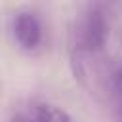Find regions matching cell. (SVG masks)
I'll use <instances>...</instances> for the list:
<instances>
[{"label": "cell", "mask_w": 122, "mask_h": 122, "mask_svg": "<svg viewBox=\"0 0 122 122\" xmlns=\"http://www.w3.org/2000/svg\"><path fill=\"white\" fill-rule=\"evenodd\" d=\"M114 90H116V95H118L120 105H122V69L114 74Z\"/></svg>", "instance_id": "obj_4"}, {"label": "cell", "mask_w": 122, "mask_h": 122, "mask_svg": "<svg viewBox=\"0 0 122 122\" xmlns=\"http://www.w3.org/2000/svg\"><path fill=\"white\" fill-rule=\"evenodd\" d=\"M107 34H109V23L105 19V13L99 8H90L78 17L76 29L72 30L74 48L78 51H95L103 48Z\"/></svg>", "instance_id": "obj_1"}, {"label": "cell", "mask_w": 122, "mask_h": 122, "mask_svg": "<svg viewBox=\"0 0 122 122\" xmlns=\"http://www.w3.org/2000/svg\"><path fill=\"white\" fill-rule=\"evenodd\" d=\"M34 122H74L69 112L55 105H40L34 114Z\"/></svg>", "instance_id": "obj_3"}, {"label": "cell", "mask_w": 122, "mask_h": 122, "mask_svg": "<svg viewBox=\"0 0 122 122\" xmlns=\"http://www.w3.org/2000/svg\"><path fill=\"white\" fill-rule=\"evenodd\" d=\"M13 34L15 40L19 42L21 48L25 50H34L40 40H42V27L40 21L36 19L34 13L30 11H21L13 19Z\"/></svg>", "instance_id": "obj_2"}]
</instances>
